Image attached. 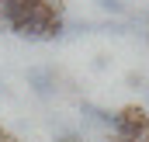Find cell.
Segmentation results:
<instances>
[{
    "label": "cell",
    "instance_id": "6da1fadb",
    "mask_svg": "<svg viewBox=\"0 0 149 142\" xmlns=\"http://www.w3.org/2000/svg\"><path fill=\"white\" fill-rule=\"evenodd\" d=\"M114 135L118 139H146L149 135V114L135 104L121 107L118 118H114Z\"/></svg>",
    "mask_w": 149,
    "mask_h": 142
},
{
    "label": "cell",
    "instance_id": "7a4b0ae2",
    "mask_svg": "<svg viewBox=\"0 0 149 142\" xmlns=\"http://www.w3.org/2000/svg\"><path fill=\"white\" fill-rule=\"evenodd\" d=\"M28 87L35 94H42V97L56 94V73L52 70H28Z\"/></svg>",
    "mask_w": 149,
    "mask_h": 142
},
{
    "label": "cell",
    "instance_id": "3957f363",
    "mask_svg": "<svg viewBox=\"0 0 149 142\" xmlns=\"http://www.w3.org/2000/svg\"><path fill=\"white\" fill-rule=\"evenodd\" d=\"M83 114H87L94 125H101V128H111V132H114V118H118V111H104V107L87 104V101H83Z\"/></svg>",
    "mask_w": 149,
    "mask_h": 142
},
{
    "label": "cell",
    "instance_id": "277c9868",
    "mask_svg": "<svg viewBox=\"0 0 149 142\" xmlns=\"http://www.w3.org/2000/svg\"><path fill=\"white\" fill-rule=\"evenodd\" d=\"M97 7H101V10H111V14H121L125 3H121V0H97Z\"/></svg>",
    "mask_w": 149,
    "mask_h": 142
},
{
    "label": "cell",
    "instance_id": "5b68a950",
    "mask_svg": "<svg viewBox=\"0 0 149 142\" xmlns=\"http://www.w3.org/2000/svg\"><path fill=\"white\" fill-rule=\"evenodd\" d=\"M52 142H83V135H80V132H59Z\"/></svg>",
    "mask_w": 149,
    "mask_h": 142
},
{
    "label": "cell",
    "instance_id": "8992f818",
    "mask_svg": "<svg viewBox=\"0 0 149 142\" xmlns=\"http://www.w3.org/2000/svg\"><path fill=\"white\" fill-rule=\"evenodd\" d=\"M0 142H17V139H14L10 132H3V128H0Z\"/></svg>",
    "mask_w": 149,
    "mask_h": 142
}]
</instances>
